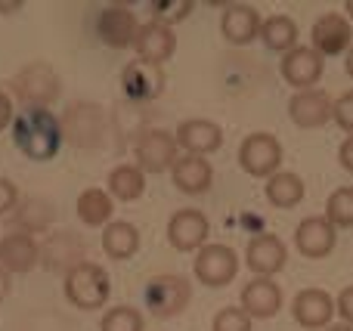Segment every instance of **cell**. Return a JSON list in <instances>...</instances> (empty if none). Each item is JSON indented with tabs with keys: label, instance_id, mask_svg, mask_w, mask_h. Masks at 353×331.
<instances>
[{
	"label": "cell",
	"instance_id": "1f68e13d",
	"mask_svg": "<svg viewBox=\"0 0 353 331\" xmlns=\"http://www.w3.org/2000/svg\"><path fill=\"white\" fill-rule=\"evenodd\" d=\"M195 10L192 0H155L152 3V19L161 25H174L183 22V19H189V12Z\"/></svg>",
	"mask_w": 353,
	"mask_h": 331
},
{
	"label": "cell",
	"instance_id": "7bdbcfd3",
	"mask_svg": "<svg viewBox=\"0 0 353 331\" xmlns=\"http://www.w3.org/2000/svg\"><path fill=\"white\" fill-rule=\"evenodd\" d=\"M344 10H347V19H353V0H347V3H344Z\"/></svg>",
	"mask_w": 353,
	"mask_h": 331
},
{
	"label": "cell",
	"instance_id": "cb8c5ba5",
	"mask_svg": "<svg viewBox=\"0 0 353 331\" xmlns=\"http://www.w3.org/2000/svg\"><path fill=\"white\" fill-rule=\"evenodd\" d=\"M171 180L183 195H205L214 186V167L201 155H180L171 167Z\"/></svg>",
	"mask_w": 353,
	"mask_h": 331
},
{
	"label": "cell",
	"instance_id": "74e56055",
	"mask_svg": "<svg viewBox=\"0 0 353 331\" xmlns=\"http://www.w3.org/2000/svg\"><path fill=\"white\" fill-rule=\"evenodd\" d=\"M338 161H341V167L347 173H353V136L341 142V149H338Z\"/></svg>",
	"mask_w": 353,
	"mask_h": 331
},
{
	"label": "cell",
	"instance_id": "ffe728a7",
	"mask_svg": "<svg viewBox=\"0 0 353 331\" xmlns=\"http://www.w3.org/2000/svg\"><path fill=\"white\" fill-rule=\"evenodd\" d=\"M140 31V22H137L134 10L128 6H105L97 19V34L105 47L112 50H124L134 47V37Z\"/></svg>",
	"mask_w": 353,
	"mask_h": 331
},
{
	"label": "cell",
	"instance_id": "4fadbf2b",
	"mask_svg": "<svg viewBox=\"0 0 353 331\" xmlns=\"http://www.w3.org/2000/svg\"><path fill=\"white\" fill-rule=\"evenodd\" d=\"M211 223L199 208H183L168 220V242L174 251H201L208 245Z\"/></svg>",
	"mask_w": 353,
	"mask_h": 331
},
{
	"label": "cell",
	"instance_id": "9a60e30c",
	"mask_svg": "<svg viewBox=\"0 0 353 331\" xmlns=\"http://www.w3.org/2000/svg\"><path fill=\"white\" fill-rule=\"evenodd\" d=\"M292 316H294V322L307 331L329 328L332 319H335V297L325 288H304L294 295Z\"/></svg>",
	"mask_w": 353,
	"mask_h": 331
},
{
	"label": "cell",
	"instance_id": "277c9868",
	"mask_svg": "<svg viewBox=\"0 0 353 331\" xmlns=\"http://www.w3.org/2000/svg\"><path fill=\"white\" fill-rule=\"evenodd\" d=\"M62 136L78 149H97L103 146L105 134H109V121H105L103 105L97 103H72L59 118Z\"/></svg>",
	"mask_w": 353,
	"mask_h": 331
},
{
	"label": "cell",
	"instance_id": "7a4b0ae2",
	"mask_svg": "<svg viewBox=\"0 0 353 331\" xmlns=\"http://www.w3.org/2000/svg\"><path fill=\"white\" fill-rule=\"evenodd\" d=\"M12 93L22 105L28 109H47L59 99L62 93V81L50 62H28L25 68H19L16 78H12Z\"/></svg>",
	"mask_w": 353,
	"mask_h": 331
},
{
	"label": "cell",
	"instance_id": "603a6c76",
	"mask_svg": "<svg viewBox=\"0 0 353 331\" xmlns=\"http://www.w3.org/2000/svg\"><path fill=\"white\" fill-rule=\"evenodd\" d=\"M239 307L251 316V319H273L282 310V288L273 279H261L254 276L251 282H245Z\"/></svg>",
	"mask_w": 353,
	"mask_h": 331
},
{
	"label": "cell",
	"instance_id": "f35d334b",
	"mask_svg": "<svg viewBox=\"0 0 353 331\" xmlns=\"http://www.w3.org/2000/svg\"><path fill=\"white\" fill-rule=\"evenodd\" d=\"M6 295H10V273L0 266V301H6Z\"/></svg>",
	"mask_w": 353,
	"mask_h": 331
},
{
	"label": "cell",
	"instance_id": "ab89813d",
	"mask_svg": "<svg viewBox=\"0 0 353 331\" xmlns=\"http://www.w3.org/2000/svg\"><path fill=\"white\" fill-rule=\"evenodd\" d=\"M16 10H22V0H12V3H3V0H0V12H16Z\"/></svg>",
	"mask_w": 353,
	"mask_h": 331
},
{
	"label": "cell",
	"instance_id": "83f0119b",
	"mask_svg": "<svg viewBox=\"0 0 353 331\" xmlns=\"http://www.w3.org/2000/svg\"><path fill=\"white\" fill-rule=\"evenodd\" d=\"M109 195L118 202H137V198L146 192V173L137 164H118L109 173Z\"/></svg>",
	"mask_w": 353,
	"mask_h": 331
},
{
	"label": "cell",
	"instance_id": "5b68a950",
	"mask_svg": "<svg viewBox=\"0 0 353 331\" xmlns=\"http://www.w3.org/2000/svg\"><path fill=\"white\" fill-rule=\"evenodd\" d=\"M192 301V282L176 273H165V276L149 279L146 285V307L155 319H174Z\"/></svg>",
	"mask_w": 353,
	"mask_h": 331
},
{
	"label": "cell",
	"instance_id": "836d02e7",
	"mask_svg": "<svg viewBox=\"0 0 353 331\" xmlns=\"http://www.w3.org/2000/svg\"><path fill=\"white\" fill-rule=\"evenodd\" d=\"M332 121H335L344 134L353 136V90L341 93V96L332 103Z\"/></svg>",
	"mask_w": 353,
	"mask_h": 331
},
{
	"label": "cell",
	"instance_id": "f1b7e54d",
	"mask_svg": "<svg viewBox=\"0 0 353 331\" xmlns=\"http://www.w3.org/2000/svg\"><path fill=\"white\" fill-rule=\"evenodd\" d=\"M115 202L105 189H84L78 195V220L84 226H109Z\"/></svg>",
	"mask_w": 353,
	"mask_h": 331
},
{
	"label": "cell",
	"instance_id": "d4e9b609",
	"mask_svg": "<svg viewBox=\"0 0 353 331\" xmlns=\"http://www.w3.org/2000/svg\"><path fill=\"white\" fill-rule=\"evenodd\" d=\"M103 251L112 260H130L140 251V229L128 220H112L103 229Z\"/></svg>",
	"mask_w": 353,
	"mask_h": 331
},
{
	"label": "cell",
	"instance_id": "ba28073f",
	"mask_svg": "<svg viewBox=\"0 0 353 331\" xmlns=\"http://www.w3.org/2000/svg\"><path fill=\"white\" fill-rule=\"evenodd\" d=\"M180 146H176L174 134H168V130H146V134H140V140H137L134 146V158H137V167H140L143 173H165L174 167V161L180 158Z\"/></svg>",
	"mask_w": 353,
	"mask_h": 331
},
{
	"label": "cell",
	"instance_id": "8d00e7d4",
	"mask_svg": "<svg viewBox=\"0 0 353 331\" xmlns=\"http://www.w3.org/2000/svg\"><path fill=\"white\" fill-rule=\"evenodd\" d=\"M12 124V99L10 93L0 90V130H6Z\"/></svg>",
	"mask_w": 353,
	"mask_h": 331
},
{
	"label": "cell",
	"instance_id": "7c38bea8",
	"mask_svg": "<svg viewBox=\"0 0 353 331\" xmlns=\"http://www.w3.org/2000/svg\"><path fill=\"white\" fill-rule=\"evenodd\" d=\"M288 264V248L279 235L273 233H261L248 242L245 248V266L261 279H273L276 273H282Z\"/></svg>",
	"mask_w": 353,
	"mask_h": 331
},
{
	"label": "cell",
	"instance_id": "d590c367",
	"mask_svg": "<svg viewBox=\"0 0 353 331\" xmlns=\"http://www.w3.org/2000/svg\"><path fill=\"white\" fill-rule=\"evenodd\" d=\"M335 313L341 316L347 325H353V285L347 288H341V295L335 297Z\"/></svg>",
	"mask_w": 353,
	"mask_h": 331
},
{
	"label": "cell",
	"instance_id": "7402d4cb",
	"mask_svg": "<svg viewBox=\"0 0 353 331\" xmlns=\"http://www.w3.org/2000/svg\"><path fill=\"white\" fill-rule=\"evenodd\" d=\"M41 264V245L34 242V235L28 233H6L3 242H0V266H3L6 273H16V276H22V273H31L34 266Z\"/></svg>",
	"mask_w": 353,
	"mask_h": 331
},
{
	"label": "cell",
	"instance_id": "b9f144b4",
	"mask_svg": "<svg viewBox=\"0 0 353 331\" xmlns=\"http://www.w3.org/2000/svg\"><path fill=\"white\" fill-rule=\"evenodd\" d=\"M325 331H353V325H347V322H338V325H329Z\"/></svg>",
	"mask_w": 353,
	"mask_h": 331
},
{
	"label": "cell",
	"instance_id": "2e32d148",
	"mask_svg": "<svg viewBox=\"0 0 353 331\" xmlns=\"http://www.w3.org/2000/svg\"><path fill=\"white\" fill-rule=\"evenodd\" d=\"M313 50H316L319 56H341L344 50L353 47V25L347 16H341V12H323V16L313 22Z\"/></svg>",
	"mask_w": 353,
	"mask_h": 331
},
{
	"label": "cell",
	"instance_id": "d6a6232c",
	"mask_svg": "<svg viewBox=\"0 0 353 331\" xmlns=\"http://www.w3.org/2000/svg\"><path fill=\"white\" fill-rule=\"evenodd\" d=\"M251 322L254 319H251L242 307H223L217 316H214L211 328L214 331H254L251 328Z\"/></svg>",
	"mask_w": 353,
	"mask_h": 331
},
{
	"label": "cell",
	"instance_id": "44dd1931",
	"mask_svg": "<svg viewBox=\"0 0 353 331\" xmlns=\"http://www.w3.org/2000/svg\"><path fill=\"white\" fill-rule=\"evenodd\" d=\"M134 50L140 59L155 62V65H165V62L176 53V34H174L171 25H161V22H155V19H149V22H143L140 31H137Z\"/></svg>",
	"mask_w": 353,
	"mask_h": 331
},
{
	"label": "cell",
	"instance_id": "8fae6325",
	"mask_svg": "<svg viewBox=\"0 0 353 331\" xmlns=\"http://www.w3.org/2000/svg\"><path fill=\"white\" fill-rule=\"evenodd\" d=\"M325 72V59L313 47H294L279 59V74L294 90H313Z\"/></svg>",
	"mask_w": 353,
	"mask_h": 331
},
{
	"label": "cell",
	"instance_id": "30bf717a",
	"mask_svg": "<svg viewBox=\"0 0 353 331\" xmlns=\"http://www.w3.org/2000/svg\"><path fill=\"white\" fill-rule=\"evenodd\" d=\"M165 68L146 59H134L121 72V90L134 103H152L165 93Z\"/></svg>",
	"mask_w": 353,
	"mask_h": 331
},
{
	"label": "cell",
	"instance_id": "5bb4252c",
	"mask_svg": "<svg viewBox=\"0 0 353 331\" xmlns=\"http://www.w3.org/2000/svg\"><path fill=\"white\" fill-rule=\"evenodd\" d=\"M335 245H338V229L325 217H304L298 223V229H294V248L307 260L329 257L335 251Z\"/></svg>",
	"mask_w": 353,
	"mask_h": 331
},
{
	"label": "cell",
	"instance_id": "484cf974",
	"mask_svg": "<svg viewBox=\"0 0 353 331\" xmlns=\"http://www.w3.org/2000/svg\"><path fill=\"white\" fill-rule=\"evenodd\" d=\"M263 195H267V202L273 204V208L288 211V208H294V204L304 202V180L292 171H279L267 180Z\"/></svg>",
	"mask_w": 353,
	"mask_h": 331
},
{
	"label": "cell",
	"instance_id": "d6986e66",
	"mask_svg": "<svg viewBox=\"0 0 353 331\" xmlns=\"http://www.w3.org/2000/svg\"><path fill=\"white\" fill-rule=\"evenodd\" d=\"M261 12L251 3H230L220 16V34L226 37V43L232 47H248L251 41L261 37Z\"/></svg>",
	"mask_w": 353,
	"mask_h": 331
},
{
	"label": "cell",
	"instance_id": "4316f807",
	"mask_svg": "<svg viewBox=\"0 0 353 331\" xmlns=\"http://www.w3.org/2000/svg\"><path fill=\"white\" fill-rule=\"evenodd\" d=\"M261 43L267 50H273V53L285 56L288 50L298 47V22L292 16H282V12L267 16L261 25Z\"/></svg>",
	"mask_w": 353,
	"mask_h": 331
},
{
	"label": "cell",
	"instance_id": "e575fe53",
	"mask_svg": "<svg viewBox=\"0 0 353 331\" xmlns=\"http://www.w3.org/2000/svg\"><path fill=\"white\" fill-rule=\"evenodd\" d=\"M19 204V189L12 180L0 177V214H10L12 208Z\"/></svg>",
	"mask_w": 353,
	"mask_h": 331
},
{
	"label": "cell",
	"instance_id": "8992f818",
	"mask_svg": "<svg viewBox=\"0 0 353 331\" xmlns=\"http://www.w3.org/2000/svg\"><path fill=\"white\" fill-rule=\"evenodd\" d=\"M279 164H282V142L273 134L257 130V134H248L242 140V146H239V167L248 177L270 180L273 173H279Z\"/></svg>",
	"mask_w": 353,
	"mask_h": 331
},
{
	"label": "cell",
	"instance_id": "9c48e42d",
	"mask_svg": "<svg viewBox=\"0 0 353 331\" xmlns=\"http://www.w3.org/2000/svg\"><path fill=\"white\" fill-rule=\"evenodd\" d=\"M87 257V242L81 239L72 229H59V233H50L41 245V264L50 273H72L74 266H81Z\"/></svg>",
	"mask_w": 353,
	"mask_h": 331
},
{
	"label": "cell",
	"instance_id": "3957f363",
	"mask_svg": "<svg viewBox=\"0 0 353 331\" xmlns=\"http://www.w3.org/2000/svg\"><path fill=\"white\" fill-rule=\"evenodd\" d=\"M62 291H65V301L78 310H99L109 303L112 295V279L109 273L99 264H90L84 260L81 266H74L72 273L62 282Z\"/></svg>",
	"mask_w": 353,
	"mask_h": 331
},
{
	"label": "cell",
	"instance_id": "52a82bcc",
	"mask_svg": "<svg viewBox=\"0 0 353 331\" xmlns=\"http://www.w3.org/2000/svg\"><path fill=\"white\" fill-rule=\"evenodd\" d=\"M192 273L208 288H226L239 276V254L230 245H205L195 251Z\"/></svg>",
	"mask_w": 353,
	"mask_h": 331
},
{
	"label": "cell",
	"instance_id": "ac0fdd59",
	"mask_svg": "<svg viewBox=\"0 0 353 331\" xmlns=\"http://www.w3.org/2000/svg\"><path fill=\"white\" fill-rule=\"evenodd\" d=\"M174 140L186 155H201L205 158V155L217 152L223 146V130H220V124L208 121V118H186L174 130Z\"/></svg>",
	"mask_w": 353,
	"mask_h": 331
},
{
	"label": "cell",
	"instance_id": "4dcf8cb0",
	"mask_svg": "<svg viewBox=\"0 0 353 331\" xmlns=\"http://www.w3.org/2000/svg\"><path fill=\"white\" fill-rule=\"evenodd\" d=\"M146 322H143V313L137 307H112L103 313L99 319V331H143Z\"/></svg>",
	"mask_w": 353,
	"mask_h": 331
},
{
	"label": "cell",
	"instance_id": "6da1fadb",
	"mask_svg": "<svg viewBox=\"0 0 353 331\" xmlns=\"http://www.w3.org/2000/svg\"><path fill=\"white\" fill-rule=\"evenodd\" d=\"M12 142L31 161L56 158L59 146L65 142L59 118L50 109H22L12 118Z\"/></svg>",
	"mask_w": 353,
	"mask_h": 331
},
{
	"label": "cell",
	"instance_id": "f546056e",
	"mask_svg": "<svg viewBox=\"0 0 353 331\" xmlns=\"http://www.w3.org/2000/svg\"><path fill=\"white\" fill-rule=\"evenodd\" d=\"M325 220L335 229L353 226V186H338L325 202Z\"/></svg>",
	"mask_w": 353,
	"mask_h": 331
},
{
	"label": "cell",
	"instance_id": "60d3db41",
	"mask_svg": "<svg viewBox=\"0 0 353 331\" xmlns=\"http://www.w3.org/2000/svg\"><path fill=\"white\" fill-rule=\"evenodd\" d=\"M344 72H347L350 78H353V47L347 50V59H344Z\"/></svg>",
	"mask_w": 353,
	"mask_h": 331
},
{
	"label": "cell",
	"instance_id": "e0dca14e",
	"mask_svg": "<svg viewBox=\"0 0 353 331\" xmlns=\"http://www.w3.org/2000/svg\"><path fill=\"white\" fill-rule=\"evenodd\" d=\"M288 118L301 130H316L332 121V96L325 90H298L288 99Z\"/></svg>",
	"mask_w": 353,
	"mask_h": 331
}]
</instances>
